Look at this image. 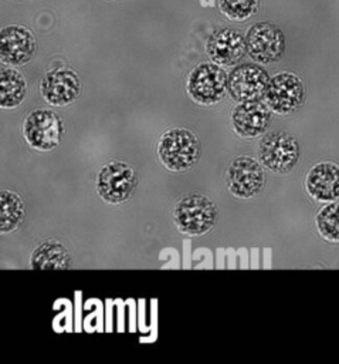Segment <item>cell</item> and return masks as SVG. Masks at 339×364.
<instances>
[{
    "label": "cell",
    "instance_id": "cell-1",
    "mask_svg": "<svg viewBox=\"0 0 339 364\" xmlns=\"http://www.w3.org/2000/svg\"><path fill=\"white\" fill-rule=\"evenodd\" d=\"M156 152L166 169L186 172L199 162L201 146L194 132L183 127H172L159 136Z\"/></svg>",
    "mask_w": 339,
    "mask_h": 364
},
{
    "label": "cell",
    "instance_id": "cell-13",
    "mask_svg": "<svg viewBox=\"0 0 339 364\" xmlns=\"http://www.w3.org/2000/svg\"><path fill=\"white\" fill-rule=\"evenodd\" d=\"M37 43L34 34L24 26L11 24L1 28L0 57L4 64L23 65L35 54Z\"/></svg>",
    "mask_w": 339,
    "mask_h": 364
},
{
    "label": "cell",
    "instance_id": "cell-12",
    "mask_svg": "<svg viewBox=\"0 0 339 364\" xmlns=\"http://www.w3.org/2000/svg\"><path fill=\"white\" fill-rule=\"evenodd\" d=\"M271 109L261 100L241 101L231 111V127L237 135L245 139L261 136L269 125Z\"/></svg>",
    "mask_w": 339,
    "mask_h": 364
},
{
    "label": "cell",
    "instance_id": "cell-3",
    "mask_svg": "<svg viewBox=\"0 0 339 364\" xmlns=\"http://www.w3.org/2000/svg\"><path fill=\"white\" fill-rule=\"evenodd\" d=\"M21 132L26 142L33 149L48 152L61 144L65 135V128L55 111L35 108L24 118Z\"/></svg>",
    "mask_w": 339,
    "mask_h": 364
},
{
    "label": "cell",
    "instance_id": "cell-8",
    "mask_svg": "<svg viewBox=\"0 0 339 364\" xmlns=\"http://www.w3.org/2000/svg\"><path fill=\"white\" fill-rule=\"evenodd\" d=\"M265 183L262 164L257 159L240 155L234 158L226 171V185L230 193L240 199L257 196Z\"/></svg>",
    "mask_w": 339,
    "mask_h": 364
},
{
    "label": "cell",
    "instance_id": "cell-4",
    "mask_svg": "<svg viewBox=\"0 0 339 364\" xmlns=\"http://www.w3.org/2000/svg\"><path fill=\"white\" fill-rule=\"evenodd\" d=\"M95 185L101 199L112 205L122 203L135 192L138 186V173L128 162L112 159L99 168Z\"/></svg>",
    "mask_w": 339,
    "mask_h": 364
},
{
    "label": "cell",
    "instance_id": "cell-19",
    "mask_svg": "<svg viewBox=\"0 0 339 364\" xmlns=\"http://www.w3.org/2000/svg\"><path fill=\"white\" fill-rule=\"evenodd\" d=\"M318 233L328 242L339 243V202H328L315 218Z\"/></svg>",
    "mask_w": 339,
    "mask_h": 364
},
{
    "label": "cell",
    "instance_id": "cell-18",
    "mask_svg": "<svg viewBox=\"0 0 339 364\" xmlns=\"http://www.w3.org/2000/svg\"><path fill=\"white\" fill-rule=\"evenodd\" d=\"M26 205L23 198L10 189H3L0 193V230L10 233L16 230L24 220Z\"/></svg>",
    "mask_w": 339,
    "mask_h": 364
},
{
    "label": "cell",
    "instance_id": "cell-11",
    "mask_svg": "<svg viewBox=\"0 0 339 364\" xmlns=\"http://www.w3.org/2000/svg\"><path fill=\"white\" fill-rule=\"evenodd\" d=\"M40 92L48 104L64 107L79 97L81 80L71 68H52L43 75L40 81Z\"/></svg>",
    "mask_w": 339,
    "mask_h": 364
},
{
    "label": "cell",
    "instance_id": "cell-10",
    "mask_svg": "<svg viewBox=\"0 0 339 364\" xmlns=\"http://www.w3.org/2000/svg\"><path fill=\"white\" fill-rule=\"evenodd\" d=\"M269 82L268 73L258 64L244 63L228 73L227 92L233 100L250 101L264 97Z\"/></svg>",
    "mask_w": 339,
    "mask_h": 364
},
{
    "label": "cell",
    "instance_id": "cell-17",
    "mask_svg": "<svg viewBox=\"0 0 339 364\" xmlns=\"http://www.w3.org/2000/svg\"><path fill=\"white\" fill-rule=\"evenodd\" d=\"M27 81L16 68L3 67L0 71V105L3 109L20 107L27 97Z\"/></svg>",
    "mask_w": 339,
    "mask_h": 364
},
{
    "label": "cell",
    "instance_id": "cell-14",
    "mask_svg": "<svg viewBox=\"0 0 339 364\" xmlns=\"http://www.w3.org/2000/svg\"><path fill=\"white\" fill-rule=\"evenodd\" d=\"M245 51V37L233 28L214 30L206 41V53L209 58L221 67L237 64V61L244 57Z\"/></svg>",
    "mask_w": 339,
    "mask_h": 364
},
{
    "label": "cell",
    "instance_id": "cell-2",
    "mask_svg": "<svg viewBox=\"0 0 339 364\" xmlns=\"http://www.w3.org/2000/svg\"><path fill=\"white\" fill-rule=\"evenodd\" d=\"M217 205L201 193H190L179 199L173 208V222L182 233L201 236L217 222Z\"/></svg>",
    "mask_w": 339,
    "mask_h": 364
},
{
    "label": "cell",
    "instance_id": "cell-5",
    "mask_svg": "<svg viewBox=\"0 0 339 364\" xmlns=\"http://www.w3.org/2000/svg\"><path fill=\"white\" fill-rule=\"evenodd\" d=\"M301 146L298 139L287 131H272L262 136L258 146V159L274 173H287L298 162Z\"/></svg>",
    "mask_w": 339,
    "mask_h": 364
},
{
    "label": "cell",
    "instance_id": "cell-16",
    "mask_svg": "<svg viewBox=\"0 0 339 364\" xmlns=\"http://www.w3.org/2000/svg\"><path fill=\"white\" fill-rule=\"evenodd\" d=\"M30 264L38 270H65L71 266V255L61 242L47 239L31 253Z\"/></svg>",
    "mask_w": 339,
    "mask_h": 364
},
{
    "label": "cell",
    "instance_id": "cell-15",
    "mask_svg": "<svg viewBox=\"0 0 339 364\" xmlns=\"http://www.w3.org/2000/svg\"><path fill=\"white\" fill-rule=\"evenodd\" d=\"M305 189L312 199L322 203L339 199V165L322 161L311 166L305 176Z\"/></svg>",
    "mask_w": 339,
    "mask_h": 364
},
{
    "label": "cell",
    "instance_id": "cell-7",
    "mask_svg": "<svg viewBox=\"0 0 339 364\" xmlns=\"http://www.w3.org/2000/svg\"><path fill=\"white\" fill-rule=\"evenodd\" d=\"M264 101L274 114H294L305 101V85L294 73H278L269 78Z\"/></svg>",
    "mask_w": 339,
    "mask_h": 364
},
{
    "label": "cell",
    "instance_id": "cell-20",
    "mask_svg": "<svg viewBox=\"0 0 339 364\" xmlns=\"http://www.w3.org/2000/svg\"><path fill=\"white\" fill-rule=\"evenodd\" d=\"M220 11L234 21H244L251 17L260 4V0H217Z\"/></svg>",
    "mask_w": 339,
    "mask_h": 364
},
{
    "label": "cell",
    "instance_id": "cell-6",
    "mask_svg": "<svg viewBox=\"0 0 339 364\" xmlns=\"http://www.w3.org/2000/svg\"><path fill=\"white\" fill-rule=\"evenodd\" d=\"M228 75L216 63H200L189 74L186 90L199 105H214L226 95Z\"/></svg>",
    "mask_w": 339,
    "mask_h": 364
},
{
    "label": "cell",
    "instance_id": "cell-9",
    "mask_svg": "<svg viewBox=\"0 0 339 364\" xmlns=\"http://www.w3.org/2000/svg\"><path fill=\"white\" fill-rule=\"evenodd\" d=\"M248 55L260 64L278 61L285 51V36L272 23L261 21L251 26L245 36Z\"/></svg>",
    "mask_w": 339,
    "mask_h": 364
}]
</instances>
